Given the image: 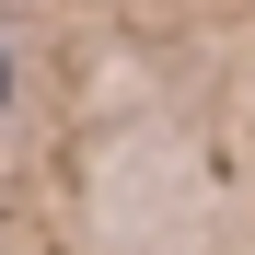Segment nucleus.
I'll list each match as a JSON object with an SVG mask.
<instances>
[{"label":"nucleus","mask_w":255,"mask_h":255,"mask_svg":"<svg viewBox=\"0 0 255 255\" xmlns=\"http://www.w3.org/2000/svg\"><path fill=\"white\" fill-rule=\"evenodd\" d=\"M0 255H255V0H0Z\"/></svg>","instance_id":"nucleus-1"}]
</instances>
